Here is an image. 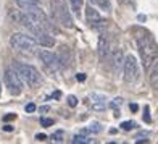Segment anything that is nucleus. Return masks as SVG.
<instances>
[{"instance_id":"f257e3e1","label":"nucleus","mask_w":158,"mask_h":144,"mask_svg":"<svg viewBox=\"0 0 158 144\" xmlns=\"http://www.w3.org/2000/svg\"><path fill=\"white\" fill-rule=\"evenodd\" d=\"M137 47H139V54H140V60H142L143 70H150L152 63L158 57V44H156V41L150 34H142L140 37L137 39Z\"/></svg>"},{"instance_id":"f03ea898","label":"nucleus","mask_w":158,"mask_h":144,"mask_svg":"<svg viewBox=\"0 0 158 144\" xmlns=\"http://www.w3.org/2000/svg\"><path fill=\"white\" fill-rule=\"evenodd\" d=\"M10 46L16 50V52L23 54V55H35L39 52V44L34 37L23 33H15L10 37Z\"/></svg>"},{"instance_id":"7ed1b4c3","label":"nucleus","mask_w":158,"mask_h":144,"mask_svg":"<svg viewBox=\"0 0 158 144\" xmlns=\"http://www.w3.org/2000/svg\"><path fill=\"white\" fill-rule=\"evenodd\" d=\"M50 3H52V13H53L55 20L61 26L71 29L74 26V23H73V16H71L69 7L66 5V0H52Z\"/></svg>"},{"instance_id":"20e7f679","label":"nucleus","mask_w":158,"mask_h":144,"mask_svg":"<svg viewBox=\"0 0 158 144\" xmlns=\"http://www.w3.org/2000/svg\"><path fill=\"white\" fill-rule=\"evenodd\" d=\"M15 67L18 70V73L21 76L23 83H26L29 88H37V86L42 83L40 73L35 70L32 65H26V63H15Z\"/></svg>"},{"instance_id":"39448f33","label":"nucleus","mask_w":158,"mask_h":144,"mask_svg":"<svg viewBox=\"0 0 158 144\" xmlns=\"http://www.w3.org/2000/svg\"><path fill=\"white\" fill-rule=\"evenodd\" d=\"M5 84L8 88L10 94L13 96H19L21 91H23V80H21L15 65H11L5 70Z\"/></svg>"},{"instance_id":"423d86ee","label":"nucleus","mask_w":158,"mask_h":144,"mask_svg":"<svg viewBox=\"0 0 158 144\" xmlns=\"http://www.w3.org/2000/svg\"><path fill=\"white\" fill-rule=\"evenodd\" d=\"M124 83L126 84H134L139 80V63L135 57L129 54L124 59Z\"/></svg>"},{"instance_id":"0eeeda50","label":"nucleus","mask_w":158,"mask_h":144,"mask_svg":"<svg viewBox=\"0 0 158 144\" xmlns=\"http://www.w3.org/2000/svg\"><path fill=\"white\" fill-rule=\"evenodd\" d=\"M85 21H87V24L92 28V29H97V31H100V29H103L105 28V21H103V18L98 15V11L92 7V3L85 8Z\"/></svg>"},{"instance_id":"6e6552de","label":"nucleus","mask_w":158,"mask_h":144,"mask_svg":"<svg viewBox=\"0 0 158 144\" xmlns=\"http://www.w3.org/2000/svg\"><path fill=\"white\" fill-rule=\"evenodd\" d=\"M31 34L34 36V39L37 41V44L40 46H44V47H53L55 46V39H53V36L50 34L48 29H45V28H35V29L31 31Z\"/></svg>"},{"instance_id":"1a4fd4ad","label":"nucleus","mask_w":158,"mask_h":144,"mask_svg":"<svg viewBox=\"0 0 158 144\" xmlns=\"http://www.w3.org/2000/svg\"><path fill=\"white\" fill-rule=\"evenodd\" d=\"M40 62L44 63V67L52 70V71H56L60 68V62H58V55H55L53 52H47V50H40L37 52Z\"/></svg>"},{"instance_id":"9d476101","label":"nucleus","mask_w":158,"mask_h":144,"mask_svg":"<svg viewBox=\"0 0 158 144\" xmlns=\"http://www.w3.org/2000/svg\"><path fill=\"white\" fill-rule=\"evenodd\" d=\"M58 62H60V67L61 68H68L73 65L74 62V57H73V52H71V49L63 46L60 49V54H58Z\"/></svg>"},{"instance_id":"9b49d317","label":"nucleus","mask_w":158,"mask_h":144,"mask_svg":"<svg viewBox=\"0 0 158 144\" xmlns=\"http://www.w3.org/2000/svg\"><path fill=\"white\" fill-rule=\"evenodd\" d=\"M106 97L105 96H100V94H92L90 96V104H92V109L95 112H103L106 109V104H105Z\"/></svg>"},{"instance_id":"f8f14e48","label":"nucleus","mask_w":158,"mask_h":144,"mask_svg":"<svg viewBox=\"0 0 158 144\" xmlns=\"http://www.w3.org/2000/svg\"><path fill=\"white\" fill-rule=\"evenodd\" d=\"M108 55H110V46H108V41H106L105 36H100V37H98V59L103 62Z\"/></svg>"},{"instance_id":"ddd939ff","label":"nucleus","mask_w":158,"mask_h":144,"mask_svg":"<svg viewBox=\"0 0 158 144\" xmlns=\"http://www.w3.org/2000/svg\"><path fill=\"white\" fill-rule=\"evenodd\" d=\"M150 84L155 91H158V57L150 67Z\"/></svg>"},{"instance_id":"4468645a","label":"nucleus","mask_w":158,"mask_h":144,"mask_svg":"<svg viewBox=\"0 0 158 144\" xmlns=\"http://www.w3.org/2000/svg\"><path fill=\"white\" fill-rule=\"evenodd\" d=\"M16 5L21 10H34L40 7V0H16Z\"/></svg>"},{"instance_id":"2eb2a0df","label":"nucleus","mask_w":158,"mask_h":144,"mask_svg":"<svg viewBox=\"0 0 158 144\" xmlns=\"http://www.w3.org/2000/svg\"><path fill=\"white\" fill-rule=\"evenodd\" d=\"M111 65H113L114 71H118L121 68V65H124L123 63V52H121L119 49L113 50V54H111Z\"/></svg>"},{"instance_id":"dca6fc26","label":"nucleus","mask_w":158,"mask_h":144,"mask_svg":"<svg viewBox=\"0 0 158 144\" xmlns=\"http://www.w3.org/2000/svg\"><path fill=\"white\" fill-rule=\"evenodd\" d=\"M69 2V10L74 13L76 16L81 15V10H82V0H68Z\"/></svg>"},{"instance_id":"f3484780","label":"nucleus","mask_w":158,"mask_h":144,"mask_svg":"<svg viewBox=\"0 0 158 144\" xmlns=\"http://www.w3.org/2000/svg\"><path fill=\"white\" fill-rule=\"evenodd\" d=\"M102 125L98 123V121H94V123H90L89 126H87V129H84L82 133H94V134H97V133H102Z\"/></svg>"},{"instance_id":"a211bd4d","label":"nucleus","mask_w":158,"mask_h":144,"mask_svg":"<svg viewBox=\"0 0 158 144\" xmlns=\"http://www.w3.org/2000/svg\"><path fill=\"white\" fill-rule=\"evenodd\" d=\"M90 3L92 5H97V7H100L102 10H105V11H108L110 10V0H90Z\"/></svg>"},{"instance_id":"6ab92c4d","label":"nucleus","mask_w":158,"mask_h":144,"mask_svg":"<svg viewBox=\"0 0 158 144\" xmlns=\"http://www.w3.org/2000/svg\"><path fill=\"white\" fill-rule=\"evenodd\" d=\"M71 142L73 144H85V142H92L90 138H87V136H84V134H76L73 139H71Z\"/></svg>"},{"instance_id":"aec40b11","label":"nucleus","mask_w":158,"mask_h":144,"mask_svg":"<svg viewBox=\"0 0 158 144\" xmlns=\"http://www.w3.org/2000/svg\"><path fill=\"white\" fill-rule=\"evenodd\" d=\"M121 105H123V99H121V97H116V99H113L111 102H110V107H111V109H114V110H119Z\"/></svg>"},{"instance_id":"412c9836","label":"nucleus","mask_w":158,"mask_h":144,"mask_svg":"<svg viewBox=\"0 0 158 144\" xmlns=\"http://www.w3.org/2000/svg\"><path fill=\"white\" fill-rule=\"evenodd\" d=\"M121 128L126 129V131H129V129L135 128V123H134V121H123V123H121Z\"/></svg>"},{"instance_id":"4be33fe9","label":"nucleus","mask_w":158,"mask_h":144,"mask_svg":"<svg viewBox=\"0 0 158 144\" xmlns=\"http://www.w3.org/2000/svg\"><path fill=\"white\" fill-rule=\"evenodd\" d=\"M52 139H53V141H56V142H61V141H63V131H61V129L52 134Z\"/></svg>"},{"instance_id":"5701e85b","label":"nucleus","mask_w":158,"mask_h":144,"mask_svg":"<svg viewBox=\"0 0 158 144\" xmlns=\"http://www.w3.org/2000/svg\"><path fill=\"white\" fill-rule=\"evenodd\" d=\"M40 125H42V126H45V128H47V126H52V125H53V120H52V118L42 117V118H40Z\"/></svg>"},{"instance_id":"b1692460","label":"nucleus","mask_w":158,"mask_h":144,"mask_svg":"<svg viewBox=\"0 0 158 144\" xmlns=\"http://www.w3.org/2000/svg\"><path fill=\"white\" fill-rule=\"evenodd\" d=\"M150 109H148V105H145V109H143V121H147V123H150L152 121V118H150Z\"/></svg>"},{"instance_id":"393cba45","label":"nucleus","mask_w":158,"mask_h":144,"mask_svg":"<svg viewBox=\"0 0 158 144\" xmlns=\"http://www.w3.org/2000/svg\"><path fill=\"white\" fill-rule=\"evenodd\" d=\"M66 100H68V105H69V107H76V105H77V99H76L74 96H68Z\"/></svg>"},{"instance_id":"a878e982","label":"nucleus","mask_w":158,"mask_h":144,"mask_svg":"<svg viewBox=\"0 0 158 144\" xmlns=\"http://www.w3.org/2000/svg\"><path fill=\"white\" fill-rule=\"evenodd\" d=\"M16 118V113H8L3 117V121H10V120H15Z\"/></svg>"},{"instance_id":"bb28decb","label":"nucleus","mask_w":158,"mask_h":144,"mask_svg":"<svg viewBox=\"0 0 158 144\" xmlns=\"http://www.w3.org/2000/svg\"><path fill=\"white\" fill-rule=\"evenodd\" d=\"M24 109H26V112H29V113H31V112H34V110H35V105H34V104H27V105L24 107Z\"/></svg>"},{"instance_id":"cd10ccee","label":"nucleus","mask_w":158,"mask_h":144,"mask_svg":"<svg viewBox=\"0 0 158 144\" xmlns=\"http://www.w3.org/2000/svg\"><path fill=\"white\" fill-rule=\"evenodd\" d=\"M76 80H77L79 83H82V81H85V75H84V73H79V75H76Z\"/></svg>"},{"instance_id":"c85d7f7f","label":"nucleus","mask_w":158,"mask_h":144,"mask_svg":"<svg viewBox=\"0 0 158 144\" xmlns=\"http://www.w3.org/2000/svg\"><path fill=\"white\" fill-rule=\"evenodd\" d=\"M129 110H131V112H137L139 110V105L137 104H131V105H129Z\"/></svg>"},{"instance_id":"c756f323","label":"nucleus","mask_w":158,"mask_h":144,"mask_svg":"<svg viewBox=\"0 0 158 144\" xmlns=\"http://www.w3.org/2000/svg\"><path fill=\"white\" fill-rule=\"evenodd\" d=\"M35 139H37V141H45V139H47V136L39 133V134H35Z\"/></svg>"},{"instance_id":"7c9ffc66","label":"nucleus","mask_w":158,"mask_h":144,"mask_svg":"<svg viewBox=\"0 0 158 144\" xmlns=\"http://www.w3.org/2000/svg\"><path fill=\"white\" fill-rule=\"evenodd\" d=\"M52 97H55V99H60V97H61V92H60V91H55Z\"/></svg>"},{"instance_id":"2f4dec72","label":"nucleus","mask_w":158,"mask_h":144,"mask_svg":"<svg viewBox=\"0 0 158 144\" xmlns=\"http://www.w3.org/2000/svg\"><path fill=\"white\" fill-rule=\"evenodd\" d=\"M3 129H5V131H11V129H13V128H11L10 125H5V126H3Z\"/></svg>"},{"instance_id":"473e14b6","label":"nucleus","mask_w":158,"mask_h":144,"mask_svg":"<svg viewBox=\"0 0 158 144\" xmlns=\"http://www.w3.org/2000/svg\"><path fill=\"white\" fill-rule=\"evenodd\" d=\"M40 112H48V107H40Z\"/></svg>"},{"instance_id":"72a5a7b5","label":"nucleus","mask_w":158,"mask_h":144,"mask_svg":"<svg viewBox=\"0 0 158 144\" xmlns=\"http://www.w3.org/2000/svg\"><path fill=\"white\" fill-rule=\"evenodd\" d=\"M0 91H2V86H0Z\"/></svg>"}]
</instances>
